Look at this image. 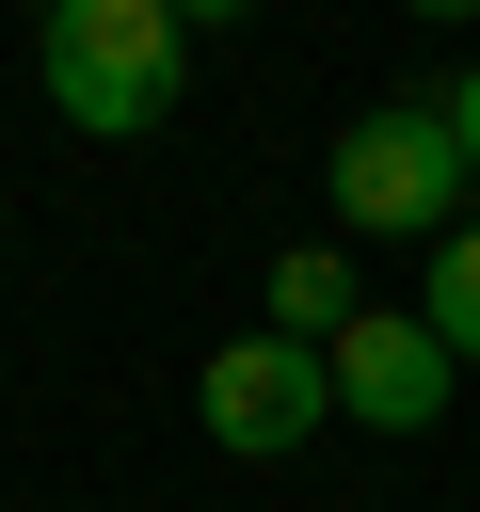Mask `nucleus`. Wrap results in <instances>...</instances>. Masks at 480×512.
Wrapping results in <instances>:
<instances>
[{
  "instance_id": "nucleus-1",
  "label": "nucleus",
  "mask_w": 480,
  "mask_h": 512,
  "mask_svg": "<svg viewBox=\"0 0 480 512\" xmlns=\"http://www.w3.org/2000/svg\"><path fill=\"white\" fill-rule=\"evenodd\" d=\"M32 64H48L64 128H96V144H144V128H176V80H192V32H176V0H64Z\"/></svg>"
},
{
  "instance_id": "nucleus-7",
  "label": "nucleus",
  "mask_w": 480,
  "mask_h": 512,
  "mask_svg": "<svg viewBox=\"0 0 480 512\" xmlns=\"http://www.w3.org/2000/svg\"><path fill=\"white\" fill-rule=\"evenodd\" d=\"M448 128H464V192H480V64L448 80Z\"/></svg>"
},
{
  "instance_id": "nucleus-5",
  "label": "nucleus",
  "mask_w": 480,
  "mask_h": 512,
  "mask_svg": "<svg viewBox=\"0 0 480 512\" xmlns=\"http://www.w3.org/2000/svg\"><path fill=\"white\" fill-rule=\"evenodd\" d=\"M352 320H368V304H352V256H320V240H304V256H272V320H256V336H288V352H336Z\"/></svg>"
},
{
  "instance_id": "nucleus-2",
  "label": "nucleus",
  "mask_w": 480,
  "mask_h": 512,
  "mask_svg": "<svg viewBox=\"0 0 480 512\" xmlns=\"http://www.w3.org/2000/svg\"><path fill=\"white\" fill-rule=\"evenodd\" d=\"M448 192H464L448 96H384V112L336 128V224L352 240H448Z\"/></svg>"
},
{
  "instance_id": "nucleus-6",
  "label": "nucleus",
  "mask_w": 480,
  "mask_h": 512,
  "mask_svg": "<svg viewBox=\"0 0 480 512\" xmlns=\"http://www.w3.org/2000/svg\"><path fill=\"white\" fill-rule=\"evenodd\" d=\"M416 320L448 336V368H480V224H448V240H432V288H416Z\"/></svg>"
},
{
  "instance_id": "nucleus-3",
  "label": "nucleus",
  "mask_w": 480,
  "mask_h": 512,
  "mask_svg": "<svg viewBox=\"0 0 480 512\" xmlns=\"http://www.w3.org/2000/svg\"><path fill=\"white\" fill-rule=\"evenodd\" d=\"M320 400H336V352H288V336H224V352L192 368V416H208V448H240V464L304 448Z\"/></svg>"
},
{
  "instance_id": "nucleus-4",
  "label": "nucleus",
  "mask_w": 480,
  "mask_h": 512,
  "mask_svg": "<svg viewBox=\"0 0 480 512\" xmlns=\"http://www.w3.org/2000/svg\"><path fill=\"white\" fill-rule=\"evenodd\" d=\"M336 416H368V432H432L448 416V336L400 304V320H352L336 336Z\"/></svg>"
}]
</instances>
